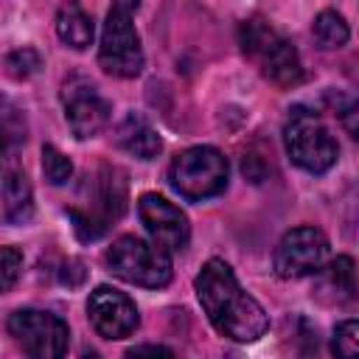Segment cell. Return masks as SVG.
<instances>
[{
    "label": "cell",
    "mask_w": 359,
    "mask_h": 359,
    "mask_svg": "<svg viewBox=\"0 0 359 359\" xmlns=\"http://www.w3.org/2000/svg\"><path fill=\"white\" fill-rule=\"evenodd\" d=\"M194 286L208 320L222 337L236 342H255L269 328L264 306L241 289V283L224 261L210 258L196 275Z\"/></svg>",
    "instance_id": "cell-1"
},
{
    "label": "cell",
    "mask_w": 359,
    "mask_h": 359,
    "mask_svg": "<svg viewBox=\"0 0 359 359\" xmlns=\"http://www.w3.org/2000/svg\"><path fill=\"white\" fill-rule=\"evenodd\" d=\"M84 194V208H67V216L73 219V230L81 241H95L126 210L123 171L115 165H101L93 177H87Z\"/></svg>",
    "instance_id": "cell-2"
},
{
    "label": "cell",
    "mask_w": 359,
    "mask_h": 359,
    "mask_svg": "<svg viewBox=\"0 0 359 359\" xmlns=\"http://www.w3.org/2000/svg\"><path fill=\"white\" fill-rule=\"evenodd\" d=\"M241 50L247 59L278 87H294L303 81V65L294 50V45L280 36L269 22L264 20H247L238 31Z\"/></svg>",
    "instance_id": "cell-3"
},
{
    "label": "cell",
    "mask_w": 359,
    "mask_h": 359,
    "mask_svg": "<svg viewBox=\"0 0 359 359\" xmlns=\"http://www.w3.org/2000/svg\"><path fill=\"white\" fill-rule=\"evenodd\" d=\"M227 157L213 146H194L180 151L168 165L171 188L188 202H202L224 191L227 185Z\"/></svg>",
    "instance_id": "cell-4"
},
{
    "label": "cell",
    "mask_w": 359,
    "mask_h": 359,
    "mask_svg": "<svg viewBox=\"0 0 359 359\" xmlns=\"http://www.w3.org/2000/svg\"><path fill=\"white\" fill-rule=\"evenodd\" d=\"M283 143H286L289 160L303 171L323 174L337 163V143L328 126L306 107L289 109V118L283 126Z\"/></svg>",
    "instance_id": "cell-5"
},
{
    "label": "cell",
    "mask_w": 359,
    "mask_h": 359,
    "mask_svg": "<svg viewBox=\"0 0 359 359\" xmlns=\"http://www.w3.org/2000/svg\"><path fill=\"white\" fill-rule=\"evenodd\" d=\"M98 65L118 79H135L143 70V48L132 22V0H115L107 11Z\"/></svg>",
    "instance_id": "cell-6"
},
{
    "label": "cell",
    "mask_w": 359,
    "mask_h": 359,
    "mask_svg": "<svg viewBox=\"0 0 359 359\" xmlns=\"http://www.w3.org/2000/svg\"><path fill=\"white\" fill-rule=\"evenodd\" d=\"M107 266L112 275H118L126 283L160 289L171 280V258L168 252L154 241H143L137 236H121L107 250Z\"/></svg>",
    "instance_id": "cell-7"
},
{
    "label": "cell",
    "mask_w": 359,
    "mask_h": 359,
    "mask_svg": "<svg viewBox=\"0 0 359 359\" xmlns=\"http://www.w3.org/2000/svg\"><path fill=\"white\" fill-rule=\"evenodd\" d=\"M8 334L28 356H36V359H56L67 351V342H70L67 323L39 309L14 311L8 317Z\"/></svg>",
    "instance_id": "cell-8"
},
{
    "label": "cell",
    "mask_w": 359,
    "mask_h": 359,
    "mask_svg": "<svg viewBox=\"0 0 359 359\" xmlns=\"http://www.w3.org/2000/svg\"><path fill=\"white\" fill-rule=\"evenodd\" d=\"M328 261V238L317 227L289 230L275 250V272L286 280L314 275Z\"/></svg>",
    "instance_id": "cell-9"
},
{
    "label": "cell",
    "mask_w": 359,
    "mask_h": 359,
    "mask_svg": "<svg viewBox=\"0 0 359 359\" xmlns=\"http://www.w3.org/2000/svg\"><path fill=\"white\" fill-rule=\"evenodd\" d=\"M62 101H65V118L79 140L95 137L109 123V101L101 98V93L81 76L65 81Z\"/></svg>",
    "instance_id": "cell-10"
},
{
    "label": "cell",
    "mask_w": 359,
    "mask_h": 359,
    "mask_svg": "<svg viewBox=\"0 0 359 359\" xmlns=\"http://www.w3.org/2000/svg\"><path fill=\"white\" fill-rule=\"evenodd\" d=\"M137 213H140V222L146 224L149 236L163 250H185L188 247L191 224L174 202H168L160 194H143L137 199Z\"/></svg>",
    "instance_id": "cell-11"
},
{
    "label": "cell",
    "mask_w": 359,
    "mask_h": 359,
    "mask_svg": "<svg viewBox=\"0 0 359 359\" xmlns=\"http://www.w3.org/2000/svg\"><path fill=\"white\" fill-rule=\"evenodd\" d=\"M87 314H90L93 328H95L104 339H123V337H129V334L137 328V323H140L135 303H132L123 292H118V289H112V286H98V289L90 294V300H87Z\"/></svg>",
    "instance_id": "cell-12"
},
{
    "label": "cell",
    "mask_w": 359,
    "mask_h": 359,
    "mask_svg": "<svg viewBox=\"0 0 359 359\" xmlns=\"http://www.w3.org/2000/svg\"><path fill=\"white\" fill-rule=\"evenodd\" d=\"M115 140H118V146H121L123 151H129V154H135V157H140V160H151V157H157V154L163 151L160 135H157L140 115H135V112H129V115L118 123Z\"/></svg>",
    "instance_id": "cell-13"
},
{
    "label": "cell",
    "mask_w": 359,
    "mask_h": 359,
    "mask_svg": "<svg viewBox=\"0 0 359 359\" xmlns=\"http://www.w3.org/2000/svg\"><path fill=\"white\" fill-rule=\"evenodd\" d=\"M56 34L59 39L67 45V48H76V50H84L90 42H93V20L90 14L76 3V0H67L59 14H56Z\"/></svg>",
    "instance_id": "cell-14"
},
{
    "label": "cell",
    "mask_w": 359,
    "mask_h": 359,
    "mask_svg": "<svg viewBox=\"0 0 359 359\" xmlns=\"http://www.w3.org/2000/svg\"><path fill=\"white\" fill-rule=\"evenodd\" d=\"M3 208H6V219L11 224H25L34 216V191L31 182L22 171H6L3 180Z\"/></svg>",
    "instance_id": "cell-15"
},
{
    "label": "cell",
    "mask_w": 359,
    "mask_h": 359,
    "mask_svg": "<svg viewBox=\"0 0 359 359\" xmlns=\"http://www.w3.org/2000/svg\"><path fill=\"white\" fill-rule=\"evenodd\" d=\"M25 143V121L11 104H0V171H8L17 160V149Z\"/></svg>",
    "instance_id": "cell-16"
},
{
    "label": "cell",
    "mask_w": 359,
    "mask_h": 359,
    "mask_svg": "<svg viewBox=\"0 0 359 359\" xmlns=\"http://www.w3.org/2000/svg\"><path fill=\"white\" fill-rule=\"evenodd\" d=\"M323 289H331L337 303L356 297V272H353V261L348 255H339L337 261L328 264L325 278H323Z\"/></svg>",
    "instance_id": "cell-17"
},
{
    "label": "cell",
    "mask_w": 359,
    "mask_h": 359,
    "mask_svg": "<svg viewBox=\"0 0 359 359\" xmlns=\"http://www.w3.org/2000/svg\"><path fill=\"white\" fill-rule=\"evenodd\" d=\"M311 31H314V39L320 42V48H342L351 36V28H348L345 17L339 11H331V8L320 11L314 17Z\"/></svg>",
    "instance_id": "cell-18"
},
{
    "label": "cell",
    "mask_w": 359,
    "mask_h": 359,
    "mask_svg": "<svg viewBox=\"0 0 359 359\" xmlns=\"http://www.w3.org/2000/svg\"><path fill=\"white\" fill-rule=\"evenodd\" d=\"M42 174L50 185H65L73 174V163L56 146H42Z\"/></svg>",
    "instance_id": "cell-19"
},
{
    "label": "cell",
    "mask_w": 359,
    "mask_h": 359,
    "mask_svg": "<svg viewBox=\"0 0 359 359\" xmlns=\"http://www.w3.org/2000/svg\"><path fill=\"white\" fill-rule=\"evenodd\" d=\"M39 67H42V56L34 48H17L6 56V70L14 79H31L39 73Z\"/></svg>",
    "instance_id": "cell-20"
},
{
    "label": "cell",
    "mask_w": 359,
    "mask_h": 359,
    "mask_svg": "<svg viewBox=\"0 0 359 359\" xmlns=\"http://www.w3.org/2000/svg\"><path fill=\"white\" fill-rule=\"evenodd\" d=\"M22 272V252L14 247H0V294L8 292Z\"/></svg>",
    "instance_id": "cell-21"
},
{
    "label": "cell",
    "mask_w": 359,
    "mask_h": 359,
    "mask_svg": "<svg viewBox=\"0 0 359 359\" xmlns=\"http://www.w3.org/2000/svg\"><path fill=\"white\" fill-rule=\"evenodd\" d=\"M356 351H359V325H356V320H345L334 331V353L353 359Z\"/></svg>",
    "instance_id": "cell-22"
},
{
    "label": "cell",
    "mask_w": 359,
    "mask_h": 359,
    "mask_svg": "<svg viewBox=\"0 0 359 359\" xmlns=\"http://www.w3.org/2000/svg\"><path fill=\"white\" fill-rule=\"evenodd\" d=\"M62 280H65L67 286H79V283L84 280V269H81V261L70 258V261L65 264V269H62Z\"/></svg>",
    "instance_id": "cell-23"
},
{
    "label": "cell",
    "mask_w": 359,
    "mask_h": 359,
    "mask_svg": "<svg viewBox=\"0 0 359 359\" xmlns=\"http://www.w3.org/2000/svg\"><path fill=\"white\" fill-rule=\"evenodd\" d=\"M143 353H154V356H171V348L163 345H137L129 351V356H143Z\"/></svg>",
    "instance_id": "cell-24"
}]
</instances>
